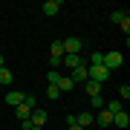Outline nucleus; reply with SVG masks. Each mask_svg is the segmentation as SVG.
Instances as JSON below:
<instances>
[{
    "label": "nucleus",
    "mask_w": 130,
    "mask_h": 130,
    "mask_svg": "<svg viewBox=\"0 0 130 130\" xmlns=\"http://www.w3.org/2000/svg\"><path fill=\"white\" fill-rule=\"evenodd\" d=\"M61 43H64V55H78V49H81L78 38H67V41H61Z\"/></svg>",
    "instance_id": "obj_3"
},
{
    "label": "nucleus",
    "mask_w": 130,
    "mask_h": 130,
    "mask_svg": "<svg viewBox=\"0 0 130 130\" xmlns=\"http://www.w3.org/2000/svg\"><path fill=\"white\" fill-rule=\"evenodd\" d=\"M119 95H121V98H130V87H127V84H121V87H119Z\"/></svg>",
    "instance_id": "obj_19"
},
{
    "label": "nucleus",
    "mask_w": 130,
    "mask_h": 130,
    "mask_svg": "<svg viewBox=\"0 0 130 130\" xmlns=\"http://www.w3.org/2000/svg\"><path fill=\"white\" fill-rule=\"evenodd\" d=\"M29 121H32V127H43V124H46V110L35 107V110H32V116H29Z\"/></svg>",
    "instance_id": "obj_4"
},
{
    "label": "nucleus",
    "mask_w": 130,
    "mask_h": 130,
    "mask_svg": "<svg viewBox=\"0 0 130 130\" xmlns=\"http://www.w3.org/2000/svg\"><path fill=\"white\" fill-rule=\"evenodd\" d=\"M41 9H43V14H46V18H55V14H58V9H61V3H58V0H46Z\"/></svg>",
    "instance_id": "obj_7"
},
{
    "label": "nucleus",
    "mask_w": 130,
    "mask_h": 130,
    "mask_svg": "<svg viewBox=\"0 0 130 130\" xmlns=\"http://www.w3.org/2000/svg\"><path fill=\"white\" fill-rule=\"evenodd\" d=\"M29 130H43V127H29Z\"/></svg>",
    "instance_id": "obj_24"
},
{
    "label": "nucleus",
    "mask_w": 130,
    "mask_h": 130,
    "mask_svg": "<svg viewBox=\"0 0 130 130\" xmlns=\"http://www.w3.org/2000/svg\"><path fill=\"white\" fill-rule=\"evenodd\" d=\"M61 64H67L70 70H78V67H81V64H87V61H84L81 55H64V61H61Z\"/></svg>",
    "instance_id": "obj_8"
},
{
    "label": "nucleus",
    "mask_w": 130,
    "mask_h": 130,
    "mask_svg": "<svg viewBox=\"0 0 130 130\" xmlns=\"http://www.w3.org/2000/svg\"><path fill=\"white\" fill-rule=\"evenodd\" d=\"M70 81H72V84H78V81H87V64H81L78 70H72Z\"/></svg>",
    "instance_id": "obj_11"
},
{
    "label": "nucleus",
    "mask_w": 130,
    "mask_h": 130,
    "mask_svg": "<svg viewBox=\"0 0 130 130\" xmlns=\"http://www.w3.org/2000/svg\"><path fill=\"white\" fill-rule=\"evenodd\" d=\"M113 124H116V127H127V124H130V116L121 110V113H116V116H113Z\"/></svg>",
    "instance_id": "obj_14"
},
{
    "label": "nucleus",
    "mask_w": 130,
    "mask_h": 130,
    "mask_svg": "<svg viewBox=\"0 0 130 130\" xmlns=\"http://www.w3.org/2000/svg\"><path fill=\"white\" fill-rule=\"evenodd\" d=\"M0 84H12V72H9V67H0Z\"/></svg>",
    "instance_id": "obj_16"
},
{
    "label": "nucleus",
    "mask_w": 130,
    "mask_h": 130,
    "mask_svg": "<svg viewBox=\"0 0 130 130\" xmlns=\"http://www.w3.org/2000/svg\"><path fill=\"white\" fill-rule=\"evenodd\" d=\"M93 110H95V113L104 110V98H101V95H93V98H90V113H93Z\"/></svg>",
    "instance_id": "obj_15"
},
{
    "label": "nucleus",
    "mask_w": 130,
    "mask_h": 130,
    "mask_svg": "<svg viewBox=\"0 0 130 130\" xmlns=\"http://www.w3.org/2000/svg\"><path fill=\"white\" fill-rule=\"evenodd\" d=\"M55 87L61 90V93H70V90L75 87V84H72L70 78H67V75H58V81H55Z\"/></svg>",
    "instance_id": "obj_12"
},
{
    "label": "nucleus",
    "mask_w": 130,
    "mask_h": 130,
    "mask_svg": "<svg viewBox=\"0 0 130 130\" xmlns=\"http://www.w3.org/2000/svg\"><path fill=\"white\" fill-rule=\"evenodd\" d=\"M93 119H95L98 127H110L113 124V113H107V110H98V116H93Z\"/></svg>",
    "instance_id": "obj_6"
},
{
    "label": "nucleus",
    "mask_w": 130,
    "mask_h": 130,
    "mask_svg": "<svg viewBox=\"0 0 130 130\" xmlns=\"http://www.w3.org/2000/svg\"><path fill=\"white\" fill-rule=\"evenodd\" d=\"M14 116H18V121H26L29 116H32V107L29 104H18L14 107Z\"/></svg>",
    "instance_id": "obj_9"
},
{
    "label": "nucleus",
    "mask_w": 130,
    "mask_h": 130,
    "mask_svg": "<svg viewBox=\"0 0 130 130\" xmlns=\"http://www.w3.org/2000/svg\"><path fill=\"white\" fill-rule=\"evenodd\" d=\"M119 26H121V32H130V18H124V20H121Z\"/></svg>",
    "instance_id": "obj_21"
},
{
    "label": "nucleus",
    "mask_w": 130,
    "mask_h": 130,
    "mask_svg": "<svg viewBox=\"0 0 130 130\" xmlns=\"http://www.w3.org/2000/svg\"><path fill=\"white\" fill-rule=\"evenodd\" d=\"M23 98H26V93H20V90H9V93H6V104H9V107H18V104H23Z\"/></svg>",
    "instance_id": "obj_5"
},
{
    "label": "nucleus",
    "mask_w": 130,
    "mask_h": 130,
    "mask_svg": "<svg viewBox=\"0 0 130 130\" xmlns=\"http://www.w3.org/2000/svg\"><path fill=\"white\" fill-rule=\"evenodd\" d=\"M70 130H84V127H78V124H72V127H70Z\"/></svg>",
    "instance_id": "obj_22"
},
{
    "label": "nucleus",
    "mask_w": 130,
    "mask_h": 130,
    "mask_svg": "<svg viewBox=\"0 0 130 130\" xmlns=\"http://www.w3.org/2000/svg\"><path fill=\"white\" fill-rule=\"evenodd\" d=\"M75 124H78V127H87V124H95V119H93V113H78V119H75Z\"/></svg>",
    "instance_id": "obj_13"
},
{
    "label": "nucleus",
    "mask_w": 130,
    "mask_h": 130,
    "mask_svg": "<svg viewBox=\"0 0 130 130\" xmlns=\"http://www.w3.org/2000/svg\"><path fill=\"white\" fill-rule=\"evenodd\" d=\"M58 75H61L58 70H49V75H46V81H49V84H55V81H58Z\"/></svg>",
    "instance_id": "obj_20"
},
{
    "label": "nucleus",
    "mask_w": 130,
    "mask_h": 130,
    "mask_svg": "<svg viewBox=\"0 0 130 130\" xmlns=\"http://www.w3.org/2000/svg\"><path fill=\"white\" fill-rule=\"evenodd\" d=\"M0 67H6V64H3V52H0Z\"/></svg>",
    "instance_id": "obj_23"
},
{
    "label": "nucleus",
    "mask_w": 130,
    "mask_h": 130,
    "mask_svg": "<svg viewBox=\"0 0 130 130\" xmlns=\"http://www.w3.org/2000/svg\"><path fill=\"white\" fill-rule=\"evenodd\" d=\"M84 90H87V95L90 98H93V95H101V84H98V81H84Z\"/></svg>",
    "instance_id": "obj_10"
},
{
    "label": "nucleus",
    "mask_w": 130,
    "mask_h": 130,
    "mask_svg": "<svg viewBox=\"0 0 130 130\" xmlns=\"http://www.w3.org/2000/svg\"><path fill=\"white\" fill-rule=\"evenodd\" d=\"M87 78H90V81H98V84H104L107 78H110V70H107L104 64H98V67H87Z\"/></svg>",
    "instance_id": "obj_1"
},
{
    "label": "nucleus",
    "mask_w": 130,
    "mask_h": 130,
    "mask_svg": "<svg viewBox=\"0 0 130 130\" xmlns=\"http://www.w3.org/2000/svg\"><path fill=\"white\" fill-rule=\"evenodd\" d=\"M124 18H127V14H124V12H119V9H116V12H110V20H113V23H121Z\"/></svg>",
    "instance_id": "obj_18"
},
{
    "label": "nucleus",
    "mask_w": 130,
    "mask_h": 130,
    "mask_svg": "<svg viewBox=\"0 0 130 130\" xmlns=\"http://www.w3.org/2000/svg\"><path fill=\"white\" fill-rule=\"evenodd\" d=\"M121 64H124V55H121V52H116V49L104 52V67L107 70H116V67H121Z\"/></svg>",
    "instance_id": "obj_2"
},
{
    "label": "nucleus",
    "mask_w": 130,
    "mask_h": 130,
    "mask_svg": "<svg viewBox=\"0 0 130 130\" xmlns=\"http://www.w3.org/2000/svg\"><path fill=\"white\" fill-rule=\"evenodd\" d=\"M58 95H61V90L55 87V84H49V87H46V98H49V101H55Z\"/></svg>",
    "instance_id": "obj_17"
}]
</instances>
